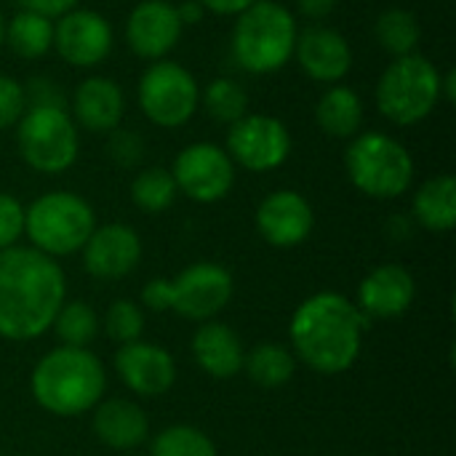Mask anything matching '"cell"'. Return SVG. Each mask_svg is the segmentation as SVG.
Returning a JSON list of instances; mask_svg holds the SVG:
<instances>
[{
  "label": "cell",
  "instance_id": "cell-11",
  "mask_svg": "<svg viewBox=\"0 0 456 456\" xmlns=\"http://www.w3.org/2000/svg\"><path fill=\"white\" fill-rule=\"evenodd\" d=\"M230 160L251 174H267L281 168L291 155V134L275 115H243L227 126Z\"/></svg>",
  "mask_w": 456,
  "mask_h": 456
},
{
  "label": "cell",
  "instance_id": "cell-32",
  "mask_svg": "<svg viewBox=\"0 0 456 456\" xmlns=\"http://www.w3.org/2000/svg\"><path fill=\"white\" fill-rule=\"evenodd\" d=\"M102 329L104 334L118 342V345H128V342H136L142 339L144 334V313L136 302L131 299H115L107 313H104V321H102Z\"/></svg>",
  "mask_w": 456,
  "mask_h": 456
},
{
  "label": "cell",
  "instance_id": "cell-43",
  "mask_svg": "<svg viewBox=\"0 0 456 456\" xmlns=\"http://www.w3.org/2000/svg\"><path fill=\"white\" fill-rule=\"evenodd\" d=\"M0 456H3V454H0Z\"/></svg>",
  "mask_w": 456,
  "mask_h": 456
},
{
  "label": "cell",
  "instance_id": "cell-28",
  "mask_svg": "<svg viewBox=\"0 0 456 456\" xmlns=\"http://www.w3.org/2000/svg\"><path fill=\"white\" fill-rule=\"evenodd\" d=\"M179 190L176 182L171 176L168 168L152 166L136 174V179L131 182V200L136 208H142L144 214H163L174 206Z\"/></svg>",
  "mask_w": 456,
  "mask_h": 456
},
{
  "label": "cell",
  "instance_id": "cell-20",
  "mask_svg": "<svg viewBox=\"0 0 456 456\" xmlns=\"http://www.w3.org/2000/svg\"><path fill=\"white\" fill-rule=\"evenodd\" d=\"M126 112V96L123 88L104 75H91L77 83L72 94V120L75 126L94 131V134H110L120 128Z\"/></svg>",
  "mask_w": 456,
  "mask_h": 456
},
{
  "label": "cell",
  "instance_id": "cell-40",
  "mask_svg": "<svg viewBox=\"0 0 456 456\" xmlns=\"http://www.w3.org/2000/svg\"><path fill=\"white\" fill-rule=\"evenodd\" d=\"M176 13H179L182 27L198 24V21H203V16H206L203 5H200L198 0H184V3H179V5H176Z\"/></svg>",
  "mask_w": 456,
  "mask_h": 456
},
{
  "label": "cell",
  "instance_id": "cell-36",
  "mask_svg": "<svg viewBox=\"0 0 456 456\" xmlns=\"http://www.w3.org/2000/svg\"><path fill=\"white\" fill-rule=\"evenodd\" d=\"M24 96H27V107H61V110H67V99H64L61 86L45 75L29 77L24 86Z\"/></svg>",
  "mask_w": 456,
  "mask_h": 456
},
{
  "label": "cell",
  "instance_id": "cell-7",
  "mask_svg": "<svg viewBox=\"0 0 456 456\" xmlns=\"http://www.w3.org/2000/svg\"><path fill=\"white\" fill-rule=\"evenodd\" d=\"M345 168L353 187L374 200L401 198L414 182L411 152L382 131L355 136L345 152Z\"/></svg>",
  "mask_w": 456,
  "mask_h": 456
},
{
  "label": "cell",
  "instance_id": "cell-25",
  "mask_svg": "<svg viewBox=\"0 0 456 456\" xmlns=\"http://www.w3.org/2000/svg\"><path fill=\"white\" fill-rule=\"evenodd\" d=\"M5 43L19 59H40L53 48V19L21 8L5 21Z\"/></svg>",
  "mask_w": 456,
  "mask_h": 456
},
{
  "label": "cell",
  "instance_id": "cell-39",
  "mask_svg": "<svg viewBox=\"0 0 456 456\" xmlns=\"http://www.w3.org/2000/svg\"><path fill=\"white\" fill-rule=\"evenodd\" d=\"M297 8L305 19H313V21H321L326 16L334 13L337 8V0H297Z\"/></svg>",
  "mask_w": 456,
  "mask_h": 456
},
{
  "label": "cell",
  "instance_id": "cell-27",
  "mask_svg": "<svg viewBox=\"0 0 456 456\" xmlns=\"http://www.w3.org/2000/svg\"><path fill=\"white\" fill-rule=\"evenodd\" d=\"M374 37L382 45V51H387L393 59H398V56H409L417 51L422 27H419V19L414 11L387 8L379 13V19L374 24Z\"/></svg>",
  "mask_w": 456,
  "mask_h": 456
},
{
  "label": "cell",
  "instance_id": "cell-22",
  "mask_svg": "<svg viewBox=\"0 0 456 456\" xmlns=\"http://www.w3.org/2000/svg\"><path fill=\"white\" fill-rule=\"evenodd\" d=\"M94 436L112 452H131L150 438V419L134 401H99L94 406Z\"/></svg>",
  "mask_w": 456,
  "mask_h": 456
},
{
  "label": "cell",
  "instance_id": "cell-41",
  "mask_svg": "<svg viewBox=\"0 0 456 456\" xmlns=\"http://www.w3.org/2000/svg\"><path fill=\"white\" fill-rule=\"evenodd\" d=\"M441 99L444 102H456V72L454 69H449V72H444L441 75Z\"/></svg>",
  "mask_w": 456,
  "mask_h": 456
},
{
  "label": "cell",
  "instance_id": "cell-26",
  "mask_svg": "<svg viewBox=\"0 0 456 456\" xmlns=\"http://www.w3.org/2000/svg\"><path fill=\"white\" fill-rule=\"evenodd\" d=\"M243 371L248 374V379L265 390H275L283 387L286 382L294 379L297 371V358L286 345L278 342H262L254 350L246 353L243 361Z\"/></svg>",
  "mask_w": 456,
  "mask_h": 456
},
{
  "label": "cell",
  "instance_id": "cell-8",
  "mask_svg": "<svg viewBox=\"0 0 456 456\" xmlns=\"http://www.w3.org/2000/svg\"><path fill=\"white\" fill-rule=\"evenodd\" d=\"M441 102V69L422 53L398 56L377 83V107L395 126H417Z\"/></svg>",
  "mask_w": 456,
  "mask_h": 456
},
{
  "label": "cell",
  "instance_id": "cell-24",
  "mask_svg": "<svg viewBox=\"0 0 456 456\" xmlns=\"http://www.w3.org/2000/svg\"><path fill=\"white\" fill-rule=\"evenodd\" d=\"M414 219L430 232H449L456 227V179L441 174L419 184L414 195Z\"/></svg>",
  "mask_w": 456,
  "mask_h": 456
},
{
  "label": "cell",
  "instance_id": "cell-19",
  "mask_svg": "<svg viewBox=\"0 0 456 456\" xmlns=\"http://www.w3.org/2000/svg\"><path fill=\"white\" fill-rule=\"evenodd\" d=\"M414 297H417V281L406 267L379 265L361 281L355 305L371 321L374 318L390 321V318H401L403 313H409V307L414 305Z\"/></svg>",
  "mask_w": 456,
  "mask_h": 456
},
{
  "label": "cell",
  "instance_id": "cell-13",
  "mask_svg": "<svg viewBox=\"0 0 456 456\" xmlns=\"http://www.w3.org/2000/svg\"><path fill=\"white\" fill-rule=\"evenodd\" d=\"M53 48L72 67H96L112 51V27L99 11L72 8L53 24Z\"/></svg>",
  "mask_w": 456,
  "mask_h": 456
},
{
  "label": "cell",
  "instance_id": "cell-3",
  "mask_svg": "<svg viewBox=\"0 0 456 456\" xmlns=\"http://www.w3.org/2000/svg\"><path fill=\"white\" fill-rule=\"evenodd\" d=\"M35 403L53 417H80L104 398L107 371L88 347H64L45 353L29 377Z\"/></svg>",
  "mask_w": 456,
  "mask_h": 456
},
{
  "label": "cell",
  "instance_id": "cell-6",
  "mask_svg": "<svg viewBox=\"0 0 456 456\" xmlns=\"http://www.w3.org/2000/svg\"><path fill=\"white\" fill-rule=\"evenodd\" d=\"M96 230L91 203L67 190H51L24 206V235L29 246L51 259L77 254Z\"/></svg>",
  "mask_w": 456,
  "mask_h": 456
},
{
  "label": "cell",
  "instance_id": "cell-17",
  "mask_svg": "<svg viewBox=\"0 0 456 456\" xmlns=\"http://www.w3.org/2000/svg\"><path fill=\"white\" fill-rule=\"evenodd\" d=\"M184 27L179 21L176 5L168 0H142L134 5L126 21V43L139 59H166L176 48Z\"/></svg>",
  "mask_w": 456,
  "mask_h": 456
},
{
  "label": "cell",
  "instance_id": "cell-23",
  "mask_svg": "<svg viewBox=\"0 0 456 456\" xmlns=\"http://www.w3.org/2000/svg\"><path fill=\"white\" fill-rule=\"evenodd\" d=\"M315 120L323 134L334 139H350L358 136L363 126V102L350 86H329L326 94L318 99Z\"/></svg>",
  "mask_w": 456,
  "mask_h": 456
},
{
  "label": "cell",
  "instance_id": "cell-29",
  "mask_svg": "<svg viewBox=\"0 0 456 456\" xmlns=\"http://www.w3.org/2000/svg\"><path fill=\"white\" fill-rule=\"evenodd\" d=\"M64 347H88L99 334V318L83 299H64L51 326Z\"/></svg>",
  "mask_w": 456,
  "mask_h": 456
},
{
  "label": "cell",
  "instance_id": "cell-38",
  "mask_svg": "<svg viewBox=\"0 0 456 456\" xmlns=\"http://www.w3.org/2000/svg\"><path fill=\"white\" fill-rule=\"evenodd\" d=\"M198 3L203 5V11H211L219 16H238L256 0H198Z\"/></svg>",
  "mask_w": 456,
  "mask_h": 456
},
{
  "label": "cell",
  "instance_id": "cell-33",
  "mask_svg": "<svg viewBox=\"0 0 456 456\" xmlns=\"http://www.w3.org/2000/svg\"><path fill=\"white\" fill-rule=\"evenodd\" d=\"M24 235V206L19 198L0 192V251L13 248Z\"/></svg>",
  "mask_w": 456,
  "mask_h": 456
},
{
  "label": "cell",
  "instance_id": "cell-9",
  "mask_svg": "<svg viewBox=\"0 0 456 456\" xmlns=\"http://www.w3.org/2000/svg\"><path fill=\"white\" fill-rule=\"evenodd\" d=\"M16 147L32 171L64 174L77 160V126L61 107H27L16 123Z\"/></svg>",
  "mask_w": 456,
  "mask_h": 456
},
{
  "label": "cell",
  "instance_id": "cell-10",
  "mask_svg": "<svg viewBox=\"0 0 456 456\" xmlns=\"http://www.w3.org/2000/svg\"><path fill=\"white\" fill-rule=\"evenodd\" d=\"M136 99L150 123L160 128H179L195 115L200 104V86L179 61L158 59L142 72Z\"/></svg>",
  "mask_w": 456,
  "mask_h": 456
},
{
  "label": "cell",
  "instance_id": "cell-12",
  "mask_svg": "<svg viewBox=\"0 0 456 456\" xmlns=\"http://www.w3.org/2000/svg\"><path fill=\"white\" fill-rule=\"evenodd\" d=\"M176 190L195 203H216L230 195L235 184V163L224 147L214 142L187 144L168 168Z\"/></svg>",
  "mask_w": 456,
  "mask_h": 456
},
{
  "label": "cell",
  "instance_id": "cell-14",
  "mask_svg": "<svg viewBox=\"0 0 456 456\" xmlns=\"http://www.w3.org/2000/svg\"><path fill=\"white\" fill-rule=\"evenodd\" d=\"M254 224L262 240L273 248H297L310 238L315 227V211L302 192L275 190L256 206Z\"/></svg>",
  "mask_w": 456,
  "mask_h": 456
},
{
  "label": "cell",
  "instance_id": "cell-1",
  "mask_svg": "<svg viewBox=\"0 0 456 456\" xmlns=\"http://www.w3.org/2000/svg\"><path fill=\"white\" fill-rule=\"evenodd\" d=\"M67 299L64 270L32 246L0 251V337L32 342L43 337Z\"/></svg>",
  "mask_w": 456,
  "mask_h": 456
},
{
  "label": "cell",
  "instance_id": "cell-4",
  "mask_svg": "<svg viewBox=\"0 0 456 456\" xmlns=\"http://www.w3.org/2000/svg\"><path fill=\"white\" fill-rule=\"evenodd\" d=\"M294 13L275 0H256L235 16L230 48L240 69L251 75H270L286 67L297 43Z\"/></svg>",
  "mask_w": 456,
  "mask_h": 456
},
{
  "label": "cell",
  "instance_id": "cell-2",
  "mask_svg": "<svg viewBox=\"0 0 456 456\" xmlns=\"http://www.w3.org/2000/svg\"><path fill=\"white\" fill-rule=\"evenodd\" d=\"M369 329L371 318L355 302L337 291H321L291 315V353L315 374L337 377L355 366Z\"/></svg>",
  "mask_w": 456,
  "mask_h": 456
},
{
  "label": "cell",
  "instance_id": "cell-5",
  "mask_svg": "<svg viewBox=\"0 0 456 456\" xmlns=\"http://www.w3.org/2000/svg\"><path fill=\"white\" fill-rule=\"evenodd\" d=\"M235 283L227 267L195 262L174 278H155L144 286L142 302L155 313H174L184 321H214L232 299Z\"/></svg>",
  "mask_w": 456,
  "mask_h": 456
},
{
  "label": "cell",
  "instance_id": "cell-15",
  "mask_svg": "<svg viewBox=\"0 0 456 456\" xmlns=\"http://www.w3.org/2000/svg\"><path fill=\"white\" fill-rule=\"evenodd\" d=\"M83 267L96 281H120L142 262V238L123 222L96 224L86 246L80 248Z\"/></svg>",
  "mask_w": 456,
  "mask_h": 456
},
{
  "label": "cell",
  "instance_id": "cell-31",
  "mask_svg": "<svg viewBox=\"0 0 456 456\" xmlns=\"http://www.w3.org/2000/svg\"><path fill=\"white\" fill-rule=\"evenodd\" d=\"M150 456H219L214 441L192 425L163 428L150 441Z\"/></svg>",
  "mask_w": 456,
  "mask_h": 456
},
{
  "label": "cell",
  "instance_id": "cell-30",
  "mask_svg": "<svg viewBox=\"0 0 456 456\" xmlns=\"http://www.w3.org/2000/svg\"><path fill=\"white\" fill-rule=\"evenodd\" d=\"M203 110L211 120L222 126H232L243 115H248V94L246 88L232 77H214L203 88Z\"/></svg>",
  "mask_w": 456,
  "mask_h": 456
},
{
  "label": "cell",
  "instance_id": "cell-21",
  "mask_svg": "<svg viewBox=\"0 0 456 456\" xmlns=\"http://www.w3.org/2000/svg\"><path fill=\"white\" fill-rule=\"evenodd\" d=\"M192 358L211 379H232L243 371L246 350L235 329L222 321H203L192 334Z\"/></svg>",
  "mask_w": 456,
  "mask_h": 456
},
{
  "label": "cell",
  "instance_id": "cell-35",
  "mask_svg": "<svg viewBox=\"0 0 456 456\" xmlns=\"http://www.w3.org/2000/svg\"><path fill=\"white\" fill-rule=\"evenodd\" d=\"M110 158L123 166V168H134L144 160V139L134 131H123L115 128L110 131V144H107Z\"/></svg>",
  "mask_w": 456,
  "mask_h": 456
},
{
  "label": "cell",
  "instance_id": "cell-18",
  "mask_svg": "<svg viewBox=\"0 0 456 456\" xmlns=\"http://www.w3.org/2000/svg\"><path fill=\"white\" fill-rule=\"evenodd\" d=\"M294 56L302 67V72L323 86H334L347 77L353 69V48L347 37L323 24H313L302 32H297Z\"/></svg>",
  "mask_w": 456,
  "mask_h": 456
},
{
  "label": "cell",
  "instance_id": "cell-37",
  "mask_svg": "<svg viewBox=\"0 0 456 456\" xmlns=\"http://www.w3.org/2000/svg\"><path fill=\"white\" fill-rule=\"evenodd\" d=\"M77 3L80 0H24V8L43 13L48 19H59V16L69 13L72 8H77Z\"/></svg>",
  "mask_w": 456,
  "mask_h": 456
},
{
  "label": "cell",
  "instance_id": "cell-16",
  "mask_svg": "<svg viewBox=\"0 0 456 456\" xmlns=\"http://www.w3.org/2000/svg\"><path fill=\"white\" fill-rule=\"evenodd\" d=\"M115 371L120 382L139 398L166 395L176 382L174 355L166 347L155 342H144V339L120 345L115 355Z\"/></svg>",
  "mask_w": 456,
  "mask_h": 456
},
{
  "label": "cell",
  "instance_id": "cell-34",
  "mask_svg": "<svg viewBox=\"0 0 456 456\" xmlns=\"http://www.w3.org/2000/svg\"><path fill=\"white\" fill-rule=\"evenodd\" d=\"M24 112H27L24 86L0 72V131L13 128Z\"/></svg>",
  "mask_w": 456,
  "mask_h": 456
},
{
  "label": "cell",
  "instance_id": "cell-42",
  "mask_svg": "<svg viewBox=\"0 0 456 456\" xmlns=\"http://www.w3.org/2000/svg\"><path fill=\"white\" fill-rule=\"evenodd\" d=\"M5 43V16L0 13V45Z\"/></svg>",
  "mask_w": 456,
  "mask_h": 456
}]
</instances>
